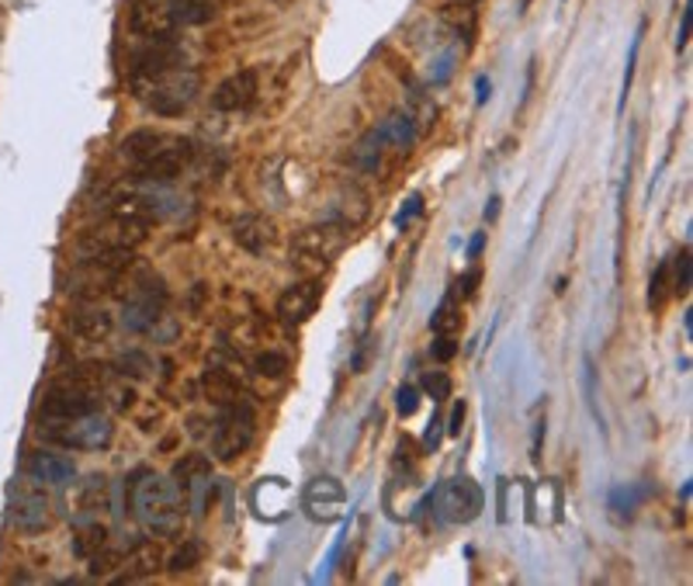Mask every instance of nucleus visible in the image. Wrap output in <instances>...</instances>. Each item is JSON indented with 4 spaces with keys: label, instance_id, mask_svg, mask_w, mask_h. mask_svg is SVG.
<instances>
[{
    "label": "nucleus",
    "instance_id": "1",
    "mask_svg": "<svg viewBox=\"0 0 693 586\" xmlns=\"http://www.w3.org/2000/svg\"><path fill=\"white\" fill-rule=\"evenodd\" d=\"M201 91V77L184 62L181 49L171 38H153V49L136 56L132 67V94L163 118H174L195 104Z\"/></svg>",
    "mask_w": 693,
    "mask_h": 586
},
{
    "label": "nucleus",
    "instance_id": "2",
    "mask_svg": "<svg viewBox=\"0 0 693 586\" xmlns=\"http://www.w3.org/2000/svg\"><path fill=\"white\" fill-rule=\"evenodd\" d=\"M129 510L150 535H174L184 520V493L174 479L157 472H136L129 479Z\"/></svg>",
    "mask_w": 693,
    "mask_h": 586
},
{
    "label": "nucleus",
    "instance_id": "3",
    "mask_svg": "<svg viewBox=\"0 0 693 586\" xmlns=\"http://www.w3.org/2000/svg\"><path fill=\"white\" fill-rule=\"evenodd\" d=\"M122 157L132 160L136 174L146 181H171L195 157V142L181 136H163L153 129H139L122 142Z\"/></svg>",
    "mask_w": 693,
    "mask_h": 586
},
{
    "label": "nucleus",
    "instance_id": "4",
    "mask_svg": "<svg viewBox=\"0 0 693 586\" xmlns=\"http://www.w3.org/2000/svg\"><path fill=\"white\" fill-rule=\"evenodd\" d=\"M212 0H136L129 14V28L142 38H171L177 28L212 21Z\"/></svg>",
    "mask_w": 693,
    "mask_h": 586
},
{
    "label": "nucleus",
    "instance_id": "5",
    "mask_svg": "<svg viewBox=\"0 0 693 586\" xmlns=\"http://www.w3.org/2000/svg\"><path fill=\"white\" fill-rule=\"evenodd\" d=\"M53 445L70 451H104L115 437V424L108 413L91 410L77 416H62V421H42L38 427Z\"/></svg>",
    "mask_w": 693,
    "mask_h": 586
},
{
    "label": "nucleus",
    "instance_id": "6",
    "mask_svg": "<svg viewBox=\"0 0 693 586\" xmlns=\"http://www.w3.org/2000/svg\"><path fill=\"white\" fill-rule=\"evenodd\" d=\"M347 246V226L344 222H323L309 226L302 233L291 237V264H296L302 275H320L333 261L340 257V250Z\"/></svg>",
    "mask_w": 693,
    "mask_h": 586
},
{
    "label": "nucleus",
    "instance_id": "7",
    "mask_svg": "<svg viewBox=\"0 0 693 586\" xmlns=\"http://www.w3.org/2000/svg\"><path fill=\"white\" fill-rule=\"evenodd\" d=\"M146 229H150V222L112 212L108 222H101L80 237V254L88 261L101 257V254H132V250L146 240Z\"/></svg>",
    "mask_w": 693,
    "mask_h": 586
},
{
    "label": "nucleus",
    "instance_id": "8",
    "mask_svg": "<svg viewBox=\"0 0 693 586\" xmlns=\"http://www.w3.org/2000/svg\"><path fill=\"white\" fill-rule=\"evenodd\" d=\"M257 437V413L250 410L246 403H229L226 413L219 416L216 434H212V455L219 462H236L240 455L250 451Z\"/></svg>",
    "mask_w": 693,
    "mask_h": 586
},
{
    "label": "nucleus",
    "instance_id": "9",
    "mask_svg": "<svg viewBox=\"0 0 693 586\" xmlns=\"http://www.w3.org/2000/svg\"><path fill=\"white\" fill-rule=\"evenodd\" d=\"M11 525L28 535H38L53 525V499L32 475H21L11 486Z\"/></svg>",
    "mask_w": 693,
    "mask_h": 586
},
{
    "label": "nucleus",
    "instance_id": "10",
    "mask_svg": "<svg viewBox=\"0 0 693 586\" xmlns=\"http://www.w3.org/2000/svg\"><path fill=\"white\" fill-rule=\"evenodd\" d=\"M243 361L236 358V354H229L226 347L212 351V358H208L205 365V375H201V386H205V395L219 406H229L236 403L243 395Z\"/></svg>",
    "mask_w": 693,
    "mask_h": 586
},
{
    "label": "nucleus",
    "instance_id": "11",
    "mask_svg": "<svg viewBox=\"0 0 693 586\" xmlns=\"http://www.w3.org/2000/svg\"><path fill=\"white\" fill-rule=\"evenodd\" d=\"M434 499L448 525H469V520H475L482 507H486V493H482V486L469 475H458L440 490H434Z\"/></svg>",
    "mask_w": 693,
    "mask_h": 586
},
{
    "label": "nucleus",
    "instance_id": "12",
    "mask_svg": "<svg viewBox=\"0 0 693 586\" xmlns=\"http://www.w3.org/2000/svg\"><path fill=\"white\" fill-rule=\"evenodd\" d=\"M163 306H166L163 281L153 278V275H142V281L136 285L129 302H125V326L136 330V333H150L157 326V320L163 317Z\"/></svg>",
    "mask_w": 693,
    "mask_h": 586
},
{
    "label": "nucleus",
    "instance_id": "13",
    "mask_svg": "<svg viewBox=\"0 0 693 586\" xmlns=\"http://www.w3.org/2000/svg\"><path fill=\"white\" fill-rule=\"evenodd\" d=\"M344 504H347V493L333 475H316L302 493V507L312 520H320V525H333V520L344 517Z\"/></svg>",
    "mask_w": 693,
    "mask_h": 586
},
{
    "label": "nucleus",
    "instance_id": "14",
    "mask_svg": "<svg viewBox=\"0 0 693 586\" xmlns=\"http://www.w3.org/2000/svg\"><path fill=\"white\" fill-rule=\"evenodd\" d=\"M323 302V285L316 278H302L296 285H288L278 299V317L285 323H305L312 312Z\"/></svg>",
    "mask_w": 693,
    "mask_h": 586
},
{
    "label": "nucleus",
    "instance_id": "15",
    "mask_svg": "<svg viewBox=\"0 0 693 586\" xmlns=\"http://www.w3.org/2000/svg\"><path fill=\"white\" fill-rule=\"evenodd\" d=\"M233 240L246 250V254L264 257L267 250L278 243V226L264 212H246L233 222Z\"/></svg>",
    "mask_w": 693,
    "mask_h": 586
},
{
    "label": "nucleus",
    "instance_id": "16",
    "mask_svg": "<svg viewBox=\"0 0 693 586\" xmlns=\"http://www.w3.org/2000/svg\"><path fill=\"white\" fill-rule=\"evenodd\" d=\"M257 97V70H240L226 77L212 91V108L216 112H243Z\"/></svg>",
    "mask_w": 693,
    "mask_h": 586
},
{
    "label": "nucleus",
    "instance_id": "17",
    "mask_svg": "<svg viewBox=\"0 0 693 586\" xmlns=\"http://www.w3.org/2000/svg\"><path fill=\"white\" fill-rule=\"evenodd\" d=\"M28 475L42 486H70L77 479V466L70 462L67 455H56V451H35L28 458Z\"/></svg>",
    "mask_w": 693,
    "mask_h": 586
},
{
    "label": "nucleus",
    "instance_id": "18",
    "mask_svg": "<svg viewBox=\"0 0 693 586\" xmlns=\"http://www.w3.org/2000/svg\"><path fill=\"white\" fill-rule=\"evenodd\" d=\"M254 507L264 520H281L288 510V486L281 479H261L254 490Z\"/></svg>",
    "mask_w": 693,
    "mask_h": 586
},
{
    "label": "nucleus",
    "instance_id": "19",
    "mask_svg": "<svg viewBox=\"0 0 693 586\" xmlns=\"http://www.w3.org/2000/svg\"><path fill=\"white\" fill-rule=\"evenodd\" d=\"M73 486V483H70ZM70 510L80 517H91L97 520V514L104 510V479L101 475H91L88 483H77L73 493H70Z\"/></svg>",
    "mask_w": 693,
    "mask_h": 586
},
{
    "label": "nucleus",
    "instance_id": "20",
    "mask_svg": "<svg viewBox=\"0 0 693 586\" xmlns=\"http://www.w3.org/2000/svg\"><path fill=\"white\" fill-rule=\"evenodd\" d=\"M652 493L656 490L648 486V483H642V486H617V490H611V496H607V510H611L614 520H624V525H627V520L638 514V507Z\"/></svg>",
    "mask_w": 693,
    "mask_h": 586
},
{
    "label": "nucleus",
    "instance_id": "21",
    "mask_svg": "<svg viewBox=\"0 0 693 586\" xmlns=\"http://www.w3.org/2000/svg\"><path fill=\"white\" fill-rule=\"evenodd\" d=\"M378 139H382L385 146H392V150H409V146L416 142V125L406 112H395L392 118H385L382 125H378Z\"/></svg>",
    "mask_w": 693,
    "mask_h": 586
},
{
    "label": "nucleus",
    "instance_id": "22",
    "mask_svg": "<svg viewBox=\"0 0 693 586\" xmlns=\"http://www.w3.org/2000/svg\"><path fill=\"white\" fill-rule=\"evenodd\" d=\"M208 479H212V462H208L205 455H187V458H181L177 469H174V483H177V490L184 496L192 493L195 486L208 483Z\"/></svg>",
    "mask_w": 693,
    "mask_h": 586
},
{
    "label": "nucleus",
    "instance_id": "23",
    "mask_svg": "<svg viewBox=\"0 0 693 586\" xmlns=\"http://www.w3.org/2000/svg\"><path fill=\"white\" fill-rule=\"evenodd\" d=\"M430 330H434V337H458V330H461V302H458V291L454 288L434 309Z\"/></svg>",
    "mask_w": 693,
    "mask_h": 586
},
{
    "label": "nucleus",
    "instance_id": "24",
    "mask_svg": "<svg viewBox=\"0 0 693 586\" xmlns=\"http://www.w3.org/2000/svg\"><path fill=\"white\" fill-rule=\"evenodd\" d=\"M122 570H125V579H139V576L157 573V570H160V552H157V545H150V541H139V545H136L132 552H125Z\"/></svg>",
    "mask_w": 693,
    "mask_h": 586
},
{
    "label": "nucleus",
    "instance_id": "25",
    "mask_svg": "<svg viewBox=\"0 0 693 586\" xmlns=\"http://www.w3.org/2000/svg\"><path fill=\"white\" fill-rule=\"evenodd\" d=\"M73 330L80 333L83 341H91V344H97V341H104L112 333V317L104 309H80L77 317H73Z\"/></svg>",
    "mask_w": 693,
    "mask_h": 586
},
{
    "label": "nucleus",
    "instance_id": "26",
    "mask_svg": "<svg viewBox=\"0 0 693 586\" xmlns=\"http://www.w3.org/2000/svg\"><path fill=\"white\" fill-rule=\"evenodd\" d=\"M382 150H385V142L378 139V133L371 129L361 142L354 146V163L361 166L365 174H374L378 171V160H382Z\"/></svg>",
    "mask_w": 693,
    "mask_h": 586
},
{
    "label": "nucleus",
    "instance_id": "27",
    "mask_svg": "<svg viewBox=\"0 0 693 586\" xmlns=\"http://www.w3.org/2000/svg\"><path fill=\"white\" fill-rule=\"evenodd\" d=\"M669 299H673V281H669V261H662L652 271V281H648V306L659 312Z\"/></svg>",
    "mask_w": 693,
    "mask_h": 586
},
{
    "label": "nucleus",
    "instance_id": "28",
    "mask_svg": "<svg viewBox=\"0 0 693 586\" xmlns=\"http://www.w3.org/2000/svg\"><path fill=\"white\" fill-rule=\"evenodd\" d=\"M642 35H645V21L638 25L635 38H632V49H627V70H624V83H621V101H617V112L624 115V104L627 94H632V83H635V70H638V49H642Z\"/></svg>",
    "mask_w": 693,
    "mask_h": 586
},
{
    "label": "nucleus",
    "instance_id": "29",
    "mask_svg": "<svg viewBox=\"0 0 693 586\" xmlns=\"http://www.w3.org/2000/svg\"><path fill=\"white\" fill-rule=\"evenodd\" d=\"M669 281H673V296H690V246H683L680 254L669 261Z\"/></svg>",
    "mask_w": 693,
    "mask_h": 586
},
{
    "label": "nucleus",
    "instance_id": "30",
    "mask_svg": "<svg viewBox=\"0 0 693 586\" xmlns=\"http://www.w3.org/2000/svg\"><path fill=\"white\" fill-rule=\"evenodd\" d=\"M419 389H424L434 403H444V400H451V375H444V371H424V379H419Z\"/></svg>",
    "mask_w": 693,
    "mask_h": 586
},
{
    "label": "nucleus",
    "instance_id": "31",
    "mask_svg": "<svg viewBox=\"0 0 693 586\" xmlns=\"http://www.w3.org/2000/svg\"><path fill=\"white\" fill-rule=\"evenodd\" d=\"M198 559H201L198 541H184V545L171 555V562H166V570H171V573H187V570L198 566Z\"/></svg>",
    "mask_w": 693,
    "mask_h": 586
},
{
    "label": "nucleus",
    "instance_id": "32",
    "mask_svg": "<svg viewBox=\"0 0 693 586\" xmlns=\"http://www.w3.org/2000/svg\"><path fill=\"white\" fill-rule=\"evenodd\" d=\"M582 379H586V403H590V413L597 416V424L600 430H607V421H603V413H600V403H597V368H593V358H582Z\"/></svg>",
    "mask_w": 693,
    "mask_h": 586
},
{
    "label": "nucleus",
    "instance_id": "33",
    "mask_svg": "<svg viewBox=\"0 0 693 586\" xmlns=\"http://www.w3.org/2000/svg\"><path fill=\"white\" fill-rule=\"evenodd\" d=\"M104 535H108V531H104V528L97 525V520H91L88 528H80L77 552H80V555H94V552H101V549H104Z\"/></svg>",
    "mask_w": 693,
    "mask_h": 586
},
{
    "label": "nucleus",
    "instance_id": "34",
    "mask_svg": "<svg viewBox=\"0 0 693 586\" xmlns=\"http://www.w3.org/2000/svg\"><path fill=\"white\" fill-rule=\"evenodd\" d=\"M254 368L261 375H267V379H281V375L288 371V358H285V354H278V351H264V354H257Z\"/></svg>",
    "mask_w": 693,
    "mask_h": 586
},
{
    "label": "nucleus",
    "instance_id": "35",
    "mask_svg": "<svg viewBox=\"0 0 693 586\" xmlns=\"http://www.w3.org/2000/svg\"><path fill=\"white\" fill-rule=\"evenodd\" d=\"M416 406H419V389H416V386H403V389L395 392V410H399V416H413Z\"/></svg>",
    "mask_w": 693,
    "mask_h": 586
},
{
    "label": "nucleus",
    "instance_id": "36",
    "mask_svg": "<svg viewBox=\"0 0 693 586\" xmlns=\"http://www.w3.org/2000/svg\"><path fill=\"white\" fill-rule=\"evenodd\" d=\"M430 354H434V361H451V358H458V337H434V347H430Z\"/></svg>",
    "mask_w": 693,
    "mask_h": 586
},
{
    "label": "nucleus",
    "instance_id": "37",
    "mask_svg": "<svg viewBox=\"0 0 693 586\" xmlns=\"http://www.w3.org/2000/svg\"><path fill=\"white\" fill-rule=\"evenodd\" d=\"M478 281H482V271H478V267L465 271V275H461V278L454 281L458 299H472V296H475V285H478Z\"/></svg>",
    "mask_w": 693,
    "mask_h": 586
},
{
    "label": "nucleus",
    "instance_id": "38",
    "mask_svg": "<svg viewBox=\"0 0 693 586\" xmlns=\"http://www.w3.org/2000/svg\"><path fill=\"white\" fill-rule=\"evenodd\" d=\"M118 368H122V375H136L139 379V375L150 371V361H146L142 354H125V358L118 361Z\"/></svg>",
    "mask_w": 693,
    "mask_h": 586
},
{
    "label": "nucleus",
    "instance_id": "39",
    "mask_svg": "<svg viewBox=\"0 0 693 586\" xmlns=\"http://www.w3.org/2000/svg\"><path fill=\"white\" fill-rule=\"evenodd\" d=\"M419 212H424V198H419V195H409L406 208H403V212L395 216V226H406V222H409L413 216H419Z\"/></svg>",
    "mask_w": 693,
    "mask_h": 586
},
{
    "label": "nucleus",
    "instance_id": "40",
    "mask_svg": "<svg viewBox=\"0 0 693 586\" xmlns=\"http://www.w3.org/2000/svg\"><path fill=\"white\" fill-rule=\"evenodd\" d=\"M690 21H693V8H690V0H686L683 21H680V32H677V53H683V49H686V42H690Z\"/></svg>",
    "mask_w": 693,
    "mask_h": 586
},
{
    "label": "nucleus",
    "instance_id": "41",
    "mask_svg": "<svg viewBox=\"0 0 693 586\" xmlns=\"http://www.w3.org/2000/svg\"><path fill=\"white\" fill-rule=\"evenodd\" d=\"M440 427H444V421H440V413L430 421V427H427V434H424V451H437V445H440Z\"/></svg>",
    "mask_w": 693,
    "mask_h": 586
},
{
    "label": "nucleus",
    "instance_id": "42",
    "mask_svg": "<svg viewBox=\"0 0 693 586\" xmlns=\"http://www.w3.org/2000/svg\"><path fill=\"white\" fill-rule=\"evenodd\" d=\"M465 413H469V403H465V400H458V406H454V413H451V421H448V434H451V437L461 434V424H465Z\"/></svg>",
    "mask_w": 693,
    "mask_h": 586
},
{
    "label": "nucleus",
    "instance_id": "43",
    "mask_svg": "<svg viewBox=\"0 0 693 586\" xmlns=\"http://www.w3.org/2000/svg\"><path fill=\"white\" fill-rule=\"evenodd\" d=\"M482 250H486V229H482V233H475V237H472V243H469V250H465L469 261H478V257H482Z\"/></svg>",
    "mask_w": 693,
    "mask_h": 586
},
{
    "label": "nucleus",
    "instance_id": "44",
    "mask_svg": "<svg viewBox=\"0 0 693 586\" xmlns=\"http://www.w3.org/2000/svg\"><path fill=\"white\" fill-rule=\"evenodd\" d=\"M486 101H489V80L478 77V104H486Z\"/></svg>",
    "mask_w": 693,
    "mask_h": 586
},
{
    "label": "nucleus",
    "instance_id": "45",
    "mask_svg": "<svg viewBox=\"0 0 693 586\" xmlns=\"http://www.w3.org/2000/svg\"><path fill=\"white\" fill-rule=\"evenodd\" d=\"M496 216H499V195H493V198H489V212H486V219L493 222Z\"/></svg>",
    "mask_w": 693,
    "mask_h": 586
},
{
    "label": "nucleus",
    "instance_id": "46",
    "mask_svg": "<svg viewBox=\"0 0 693 586\" xmlns=\"http://www.w3.org/2000/svg\"><path fill=\"white\" fill-rule=\"evenodd\" d=\"M458 4H478V0H458Z\"/></svg>",
    "mask_w": 693,
    "mask_h": 586
}]
</instances>
